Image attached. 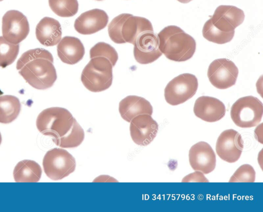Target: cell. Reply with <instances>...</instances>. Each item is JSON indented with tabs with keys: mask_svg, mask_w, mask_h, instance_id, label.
I'll list each match as a JSON object with an SVG mask.
<instances>
[{
	"mask_svg": "<svg viewBox=\"0 0 263 212\" xmlns=\"http://www.w3.org/2000/svg\"><path fill=\"white\" fill-rule=\"evenodd\" d=\"M52 54L44 48L24 52L16 63L20 74L33 88L44 90L53 86L57 79Z\"/></svg>",
	"mask_w": 263,
	"mask_h": 212,
	"instance_id": "cell-1",
	"label": "cell"
},
{
	"mask_svg": "<svg viewBox=\"0 0 263 212\" xmlns=\"http://www.w3.org/2000/svg\"><path fill=\"white\" fill-rule=\"evenodd\" d=\"M157 37L159 50L170 60L184 62L190 59L195 52L194 38L177 26L165 27Z\"/></svg>",
	"mask_w": 263,
	"mask_h": 212,
	"instance_id": "cell-2",
	"label": "cell"
},
{
	"mask_svg": "<svg viewBox=\"0 0 263 212\" xmlns=\"http://www.w3.org/2000/svg\"><path fill=\"white\" fill-rule=\"evenodd\" d=\"M153 30L152 24L148 20L129 13L116 16L108 26L109 37L117 44L129 43L134 45L139 35Z\"/></svg>",
	"mask_w": 263,
	"mask_h": 212,
	"instance_id": "cell-3",
	"label": "cell"
},
{
	"mask_svg": "<svg viewBox=\"0 0 263 212\" xmlns=\"http://www.w3.org/2000/svg\"><path fill=\"white\" fill-rule=\"evenodd\" d=\"M74 119L72 114L64 108L50 107L43 110L38 115L36 125L43 134L57 139L69 131Z\"/></svg>",
	"mask_w": 263,
	"mask_h": 212,
	"instance_id": "cell-4",
	"label": "cell"
},
{
	"mask_svg": "<svg viewBox=\"0 0 263 212\" xmlns=\"http://www.w3.org/2000/svg\"><path fill=\"white\" fill-rule=\"evenodd\" d=\"M112 67L110 62L106 57L91 58L82 72L81 82L91 92L104 91L112 84Z\"/></svg>",
	"mask_w": 263,
	"mask_h": 212,
	"instance_id": "cell-5",
	"label": "cell"
},
{
	"mask_svg": "<svg viewBox=\"0 0 263 212\" xmlns=\"http://www.w3.org/2000/svg\"><path fill=\"white\" fill-rule=\"evenodd\" d=\"M263 105L256 97L249 95L238 99L230 110L231 119L241 128H251L257 125L262 119Z\"/></svg>",
	"mask_w": 263,
	"mask_h": 212,
	"instance_id": "cell-6",
	"label": "cell"
},
{
	"mask_svg": "<svg viewBox=\"0 0 263 212\" xmlns=\"http://www.w3.org/2000/svg\"><path fill=\"white\" fill-rule=\"evenodd\" d=\"M43 166L46 176L57 181L72 173L76 168V162L66 150L54 148L48 151L44 156Z\"/></svg>",
	"mask_w": 263,
	"mask_h": 212,
	"instance_id": "cell-7",
	"label": "cell"
},
{
	"mask_svg": "<svg viewBox=\"0 0 263 212\" xmlns=\"http://www.w3.org/2000/svg\"><path fill=\"white\" fill-rule=\"evenodd\" d=\"M197 78L191 73H183L168 82L164 89V98L169 104L175 106L184 103L196 93Z\"/></svg>",
	"mask_w": 263,
	"mask_h": 212,
	"instance_id": "cell-8",
	"label": "cell"
},
{
	"mask_svg": "<svg viewBox=\"0 0 263 212\" xmlns=\"http://www.w3.org/2000/svg\"><path fill=\"white\" fill-rule=\"evenodd\" d=\"M2 34L8 42L19 44L29 32V24L25 15L19 11H7L2 18Z\"/></svg>",
	"mask_w": 263,
	"mask_h": 212,
	"instance_id": "cell-9",
	"label": "cell"
},
{
	"mask_svg": "<svg viewBox=\"0 0 263 212\" xmlns=\"http://www.w3.org/2000/svg\"><path fill=\"white\" fill-rule=\"evenodd\" d=\"M238 69L232 61L219 59L213 61L209 66L207 75L210 83L215 87L224 89L236 83Z\"/></svg>",
	"mask_w": 263,
	"mask_h": 212,
	"instance_id": "cell-10",
	"label": "cell"
},
{
	"mask_svg": "<svg viewBox=\"0 0 263 212\" xmlns=\"http://www.w3.org/2000/svg\"><path fill=\"white\" fill-rule=\"evenodd\" d=\"M243 148V142L241 134L232 129L222 131L216 144L217 155L228 163L236 162L241 156Z\"/></svg>",
	"mask_w": 263,
	"mask_h": 212,
	"instance_id": "cell-11",
	"label": "cell"
},
{
	"mask_svg": "<svg viewBox=\"0 0 263 212\" xmlns=\"http://www.w3.org/2000/svg\"><path fill=\"white\" fill-rule=\"evenodd\" d=\"M134 55L141 64L152 63L162 55L159 48V42L154 30L141 33L134 44Z\"/></svg>",
	"mask_w": 263,
	"mask_h": 212,
	"instance_id": "cell-12",
	"label": "cell"
},
{
	"mask_svg": "<svg viewBox=\"0 0 263 212\" xmlns=\"http://www.w3.org/2000/svg\"><path fill=\"white\" fill-rule=\"evenodd\" d=\"M129 131L133 141L137 145L146 146L156 137L158 124L151 115L141 114L130 122Z\"/></svg>",
	"mask_w": 263,
	"mask_h": 212,
	"instance_id": "cell-13",
	"label": "cell"
},
{
	"mask_svg": "<svg viewBox=\"0 0 263 212\" xmlns=\"http://www.w3.org/2000/svg\"><path fill=\"white\" fill-rule=\"evenodd\" d=\"M245 19L242 10L234 6H218L210 19L212 24L224 32H235V29L241 25Z\"/></svg>",
	"mask_w": 263,
	"mask_h": 212,
	"instance_id": "cell-14",
	"label": "cell"
},
{
	"mask_svg": "<svg viewBox=\"0 0 263 212\" xmlns=\"http://www.w3.org/2000/svg\"><path fill=\"white\" fill-rule=\"evenodd\" d=\"M189 158L190 165L195 171L208 174L215 168V153L205 142H199L193 145L189 150Z\"/></svg>",
	"mask_w": 263,
	"mask_h": 212,
	"instance_id": "cell-15",
	"label": "cell"
},
{
	"mask_svg": "<svg viewBox=\"0 0 263 212\" xmlns=\"http://www.w3.org/2000/svg\"><path fill=\"white\" fill-rule=\"evenodd\" d=\"M108 22V16L104 10L93 9L82 13L75 20L76 30L81 34H91L104 29Z\"/></svg>",
	"mask_w": 263,
	"mask_h": 212,
	"instance_id": "cell-16",
	"label": "cell"
},
{
	"mask_svg": "<svg viewBox=\"0 0 263 212\" xmlns=\"http://www.w3.org/2000/svg\"><path fill=\"white\" fill-rule=\"evenodd\" d=\"M195 115L208 122H215L221 119L226 114L224 104L217 98L201 96L195 101L194 106Z\"/></svg>",
	"mask_w": 263,
	"mask_h": 212,
	"instance_id": "cell-17",
	"label": "cell"
},
{
	"mask_svg": "<svg viewBox=\"0 0 263 212\" xmlns=\"http://www.w3.org/2000/svg\"><path fill=\"white\" fill-rule=\"evenodd\" d=\"M119 111L123 120L130 122L133 118L139 115H151L153 109L150 102L144 98L128 95L120 102Z\"/></svg>",
	"mask_w": 263,
	"mask_h": 212,
	"instance_id": "cell-18",
	"label": "cell"
},
{
	"mask_svg": "<svg viewBox=\"0 0 263 212\" xmlns=\"http://www.w3.org/2000/svg\"><path fill=\"white\" fill-rule=\"evenodd\" d=\"M57 53L59 57L63 63L73 65L83 59L85 48L78 38L66 36L59 42L57 46Z\"/></svg>",
	"mask_w": 263,
	"mask_h": 212,
	"instance_id": "cell-19",
	"label": "cell"
},
{
	"mask_svg": "<svg viewBox=\"0 0 263 212\" xmlns=\"http://www.w3.org/2000/svg\"><path fill=\"white\" fill-rule=\"evenodd\" d=\"M62 33L59 22L49 17L43 18L35 29L37 40L45 46H53L59 43L62 37Z\"/></svg>",
	"mask_w": 263,
	"mask_h": 212,
	"instance_id": "cell-20",
	"label": "cell"
},
{
	"mask_svg": "<svg viewBox=\"0 0 263 212\" xmlns=\"http://www.w3.org/2000/svg\"><path fill=\"white\" fill-rule=\"evenodd\" d=\"M42 175L40 165L33 160L19 162L13 170V177L16 182H37Z\"/></svg>",
	"mask_w": 263,
	"mask_h": 212,
	"instance_id": "cell-21",
	"label": "cell"
},
{
	"mask_svg": "<svg viewBox=\"0 0 263 212\" xmlns=\"http://www.w3.org/2000/svg\"><path fill=\"white\" fill-rule=\"evenodd\" d=\"M21 109L19 99L13 95L0 96V123L8 124L15 120Z\"/></svg>",
	"mask_w": 263,
	"mask_h": 212,
	"instance_id": "cell-22",
	"label": "cell"
},
{
	"mask_svg": "<svg viewBox=\"0 0 263 212\" xmlns=\"http://www.w3.org/2000/svg\"><path fill=\"white\" fill-rule=\"evenodd\" d=\"M85 133L83 129L74 119L73 125L69 131L64 136L53 141L58 146L64 148H72L79 146L84 139Z\"/></svg>",
	"mask_w": 263,
	"mask_h": 212,
	"instance_id": "cell-23",
	"label": "cell"
},
{
	"mask_svg": "<svg viewBox=\"0 0 263 212\" xmlns=\"http://www.w3.org/2000/svg\"><path fill=\"white\" fill-rule=\"evenodd\" d=\"M234 33L224 32L219 30L212 24L210 19L204 23L202 29L203 36L208 41L218 44L230 42Z\"/></svg>",
	"mask_w": 263,
	"mask_h": 212,
	"instance_id": "cell-24",
	"label": "cell"
},
{
	"mask_svg": "<svg viewBox=\"0 0 263 212\" xmlns=\"http://www.w3.org/2000/svg\"><path fill=\"white\" fill-rule=\"evenodd\" d=\"M48 3L52 11L62 17L74 16L79 9L77 0H48Z\"/></svg>",
	"mask_w": 263,
	"mask_h": 212,
	"instance_id": "cell-25",
	"label": "cell"
},
{
	"mask_svg": "<svg viewBox=\"0 0 263 212\" xmlns=\"http://www.w3.org/2000/svg\"><path fill=\"white\" fill-rule=\"evenodd\" d=\"M19 44H13L0 36V67L5 68L15 60L18 52Z\"/></svg>",
	"mask_w": 263,
	"mask_h": 212,
	"instance_id": "cell-26",
	"label": "cell"
},
{
	"mask_svg": "<svg viewBox=\"0 0 263 212\" xmlns=\"http://www.w3.org/2000/svg\"><path fill=\"white\" fill-rule=\"evenodd\" d=\"M90 59L102 56L107 59L114 67L118 59L116 49L109 44L104 42H99L95 45L89 51Z\"/></svg>",
	"mask_w": 263,
	"mask_h": 212,
	"instance_id": "cell-27",
	"label": "cell"
},
{
	"mask_svg": "<svg viewBox=\"0 0 263 212\" xmlns=\"http://www.w3.org/2000/svg\"><path fill=\"white\" fill-rule=\"evenodd\" d=\"M255 171L249 164L241 165L231 176L229 182H254Z\"/></svg>",
	"mask_w": 263,
	"mask_h": 212,
	"instance_id": "cell-28",
	"label": "cell"
},
{
	"mask_svg": "<svg viewBox=\"0 0 263 212\" xmlns=\"http://www.w3.org/2000/svg\"><path fill=\"white\" fill-rule=\"evenodd\" d=\"M208 182L209 180L202 173L199 171H195L185 176L182 180V182Z\"/></svg>",
	"mask_w": 263,
	"mask_h": 212,
	"instance_id": "cell-29",
	"label": "cell"
},
{
	"mask_svg": "<svg viewBox=\"0 0 263 212\" xmlns=\"http://www.w3.org/2000/svg\"><path fill=\"white\" fill-rule=\"evenodd\" d=\"M178 2L181 3H187L192 0H177Z\"/></svg>",
	"mask_w": 263,
	"mask_h": 212,
	"instance_id": "cell-30",
	"label": "cell"
},
{
	"mask_svg": "<svg viewBox=\"0 0 263 212\" xmlns=\"http://www.w3.org/2000/svg\"><path fill=\"white\" fill-rule=\"evenodd\" d=\"M1 142H2V136H1V134L0 133V145L1 144Z\"/></svg>",
	"mask_w": 263,
	"mask_h": 212,
	"instance_id": "cell-31",
	"label": "cell"
},
{
	"mask_svg": "<svg viewBox=\"0 0 263 212\" xmlns=\"http://www.w3.org/2000/svg\"><path fill=\"white\" fill-rule=\"evenodd\" d=\"M97 1H102V0H97Z\"/></svg>",
	"mask_w": 263,
	"mask_h": 212,
	"instance_id": "cell-32",
	"label": "cell"
},
{
	"mask_svg": "<svg viewBox=\"0 0 263 212\" xmlns=\"http://www.w3.org/2000/svg\"><path fill=\"white\" fill-rule=\"evenodd\" d=\"M3 1V0H0V2H1V1Z\"/></svg>",
	"mask_w": 263,
	"mask_h": 212,
	"instance_id": "cell-33",
	"label": "cell"
}]
</instances>
